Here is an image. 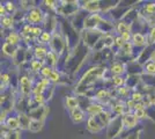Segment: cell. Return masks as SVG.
<instances>
[{"label": "cell", "mask_w": 155, "mask_h": 139, "mask_svg": "<svg viewBox=\"0 0 155 139\" xmlns=\"http://www.w3.org/2000/svg\"><path fill=\"white\" fill-rule=\"evenodd\" d=\"M109 66L105 65H93L84 71L74 86L73 92L75 95H84L91 89H98L104 87V73Z\"/></svg>", "instance_id": "obj_1"}, {"label": "cell", "mask_w": 155, "mask_h": 139, "mask_svg": "<svg viewBox=\"0 0 155 139\" xmlns=\"http://www.w3.org/2000/svg\"><path fill=\"white\" fill-rule=\"evenodd\" d=\"M89 55H91V50L81 41L79 43V45L68 53L63 73L65 75H68V77H74L79 72L80 67L84 64L86 58Z\"/></svg>", "instance_id": "obj_2"}, {"label": "cell", "mask_w": 155, "mask_h": 139, "mask_svg": "<svg viewBox=\"0 0 155 139\" xmlns=\"http://www.w3.org/2000/svg\"><path fill=\"white\" fill-rule=\"evenodd\" d=\"M81 9V2L80 1H59L57 9H56V14L57 16L64 18V19H70L74 14H77L79 11Z\"/></svg>", "instance_id": "obj_3"}, {"label": "cell", "mask_w": 155, "mask_h": 139, "mask_svg": "<svg viewBox=\"0 0 155 139\" xmlns=\"http://www.w3.org/2000/svg\"><path fill=\"white\" fill-rule=\"evenodd\" d=\"M48 46H49V50H50V51L54 52L57 56H59V57H61V56L68 50V49H67V45H66V41H65L63 34L60 33L59 28L56 33H53L52 38Z\"/></svg>", "instance_id": "obj_4"}, {"label": "cell", "mask_w": 155, "mask_h": 139, "mask_svg": "<svg viewBox=\"0 0 155 139\" xmlns=\"http://www.w3.org/2000/svg\"><path fill=\"white\" fill-rule=\"evenodd\" d=\"M125 130L123 122V116H116L112 117V119L110 121L109 125L105 127V134L108 139H115L118 136H120L123 131Z\"/></svg>", "instance_id": "obj_5"}, {"label": "cell", "mask_w": 155, "mask_h": 139, "mask_svg": "<svg viewBox=\"0 0 155 139\" xmlns=\"http://www.w3.org/2000/svg\"><path fill=\"white\" fill-rule=\"evenodd\" d=\"M32 89H34V80L31 75L28 74H20L19 77V95L22 98L29 99L32 96Z\"/></svg>", "instance_id": "obj_6"}, {"label": "cell", "mask_w": 155, "mask_h": 139, "mask_svg": "<svg viewBox=\"0 0 155 139\" xmlns=\"http://www.w3.org/2000/svg\"><path fill=\"white\" fill-rule=\"evenodd\" d=\"M104 36L102 31H100L98 29H84L81 33V41L84 42L86 45L88 46L91 50L95 46L98 41Z\"/></svg>", "instance_id": "obj_7"}, {"label": "cell", "mask_w": 155, "mask_h": 139, "mask_svg": "<svg viewBox=\"0 0 155 139\" xmlns=\"http://www.w3.org/2000/svg\"><path fill=\"white\" fill-rule=\"evenodd\" d=\"M46 13L39 6L30 9L26 15V23L30 26H42V23L45 20Z\"/></svg>", "instance_id": "obj_8"}, {"label": "cell", "mask_w": 155, "mask_h": 139, "mask_svg": "<svg viewBox=\"0 0 155 139\" xmlns=\"http://www.w3.org/2000/svg\"><path fill=\"white\" fill-rule=\"evenodd\" d=\"M88 15H89V13L81 8L77 14H74L73 16H71L68 19V21L71 22L72 26L74 27V29L81 34L84 30V21H86Z\"/></svg>", "instance_id": "obj_9"}, {"label": "cell", "mask_w": 155, "mask_h": 139, "mask_svg": "<svg viewBox=\"0 0 155 139\" xmlns=\"http://www.w3.org/2000/svg\"><path fill=\"white\" fill-rule=\"evenodd\" d=\"M49 111H50L49 106L48 104H42V106L37 107V108H34L31 110H29L27 114L30 117V119L44 122L45 118L48 117V115H49Z\"/></svg>", "instance_id": "obj_10"}, {"label": "cell", "mask_w": 155, "mask_h": 139, "mask_svg": "<svg viewBox=\"0 0 155 139\" xmlns=\"http://www.w3.org/2000/svg\"><path fill=\"white\" fill-rule=\"evenodd\" d=\"M154 55H155V44H149V45H146L142 49L141 53L139 55V57H138L137 60H138L139 64L145 65L147 61L152 60Z\"/></svg>", "instance_id": "obj_11"}, {"label": "cell", "mask_w": 155, "mask_h": 139, "mask_svg": "<svg viewBox=\"0 0 155 139\" xmlns=\"http://www.w3.org/2000/svg\"><path fill=\"white\" fill-rule=\"evenodd\" d=\"M103 18L104 16L102 13L89 14L84 21V29H97V27L100 26Z\"/></svg>", "instance_id": "obj_12"}, {"label": "cell", "mask_w": 155, "mask_h": 139, "mask_svg": "<svg viewBox=\"0 0 155 139\" xmlns=\"http://www.w3.org/2000/svg\"><path fill=\"white\" fill-rule=\"evenodd\" d=\"M80 2H81V8L89 14L102 12L101 1H98V0H87V1H80Z\"/></svg>", "instance_id": "obj_13"}, {"label": "cell", "mask_w": 155, "mask_h": 139, "mask_svg": "<svg viewBox=\"0 0 155 139\" xmlns=\"http://www.w3.org/2000/svg\"><path fill=\"white\" fill-rule=\"evenodd\" d=\"M27 52H28V49H26L25 46L20 45L16 50V53L14 55V57L12 58V63H13V66L19 68L22 64H25L27 61Z\"/></svg>", "instance_id": "obj_14"}, {"label": "cell", "mask_w": 155, "mask_h": 139, "mask_svg": "<svg viewBox=\"0 0 155 139\" xmlns=\"http://www.w3.org/2000/svg\"><path fill=\"white\" fill-rule=\"evenodd\" d=\"M86 127L91 133H97L100 132L102 129H104V126L102 125V123L100 122V119H98L97 116H89V117H87Z\"/></svg>", "instance_id": "obj_15"}, {"label": "cell", "mask_w": 155, "mask_h": 139, "mask_svg": "<svg viewBox=\"0 0 155 139\" xmlns=\"http://www.w3.org/2000/svg\"><path fill=\"white\" fill-rule=\"evenodd\" d=\"M126 65V75H142L143 66L138 63V60H131Z\"/></svg>", "instance_id": "obj_16"}, {"label": "cell", "mask_w": 155, "mask_h": 139, "mask_svg": "<svg viewBox=\"0 0 155 139\" xmlns=\"http://www.w3.org/2000/svg\"><path fill=\"white\" fill-rule=\"evenodd\" d=\"M123 122H124V126L126 130H134L139 123V119L137 118V116L133 113H127L123 115Z\"/></svg>", "instance_id": "obj_17"}, {"label": "cell", "mask_w": 155, "mask_h": 139, "mask_svg": "<svg viewBox=\"0 0 155 139\" xmlns=\"http://www.w3.org/2000/svg\"><path fill=\"white\" fill-rule=\"evenodd\" d=\"M109 71L112 74V77L118 75H126V65L120 61H114L109 65Z\"/></svg>", "instance_id": "obj_18"}, {"label": "cell", "mask_w": 155, "mask_h": 139, "mask_svg": "<svg viewBox=\"0 0 155 139\" xmlns=\"http://www.w3.org/2000/svg\"><path fill=\"white\" fill-rule=\"evenodd\" d=\"M32 51H34V58L35 59L42 60V61H45L46 56L49 53V46L48 45H42V44H37L32 48Z\"/></svg>", "instance_id": "obj_19"}, {"label": "cell", "mask_w": 155, "mask_h": 139, "mask_svg": "<svg viewBox=\"0 0 155 139\" xmlns=\"http://www.w3.org/2000/svg\"><path fill=\"white\" fill-rule=\"evenodd\" d=\"M105 109L107 108H105L104 104L98 103L96 101H93L91 103V106L86 109V114H87V117H89V116H98Z\"/></svg>", "instance_id": "obj_20"}, {"label": "cell", "mask_w": 155, "mask_h": 139, "mask_svg": "<svg viewBox=\"0 0 155 139\" xmlns=\"http://www.w3.org/2000/svg\"><path fill=\"white\" fill-rule=\"evenodd\" d=\"M86 111H84V109H81L80 107H78L75 109H73L70 111V117H71L72 122L74 123V124H80V123H82L86 118Z\"/></svg>", "instance_id": "obj_21"}, {"label": "cell", "mask_w": 155, "mask_h": 139, "mask_svg": "<svg viewBox=\"0 0 155 139\" xmlns=\"http://www.w3.org/2000/svg\"><path fill=\"white\" fill-rule=\"evenodd\" d=\"M5 42L13 44L15 46H20L22 43V36L20 35V33L15 31V30H9L8 34L5 36Z\"/></svg>", "instance_id": "obj_22"}, {"label": "cell", "mask_w": 155, "mask_h": 139, "mask_svg": "<svg viewBox=\"0 0 155 139\" xmlns=\"http://www.w3.org/2000/svg\"><path fill=\"white\" fill-rule=\"evenodd\" d=\"M141 84V75H126L125 80V86L129 88L130 91H136L138 86Z\"/></svg>", "instance_id": "obj_23"}, {"label": "cell", "mask_w": 155, "mask_h": 139, "mask_svg": "<svg viewBox=\"0 0 155 139\" xmlns=\"http://www.w3.org/2000/svg\"><path fill=\"white\" fill-rule=\"evenodd\" d=\"M131 33L132 34V26L127 25L126 22H124L123 20L118 21L115 23V34L118 36H123L124 34Z\"/></svg>", "instance_id": "obj_24"}, {"label": "cell", "mask_w": 155, "mask_h": 139, "mask_svg": "<svg viewBox=\"0 0 155 139\" xmlns=\"http://www.w3.org/2000/svg\"><path fill=\"white\" fill-rule=\"evenodd\" d=\"M1 139H21V132L20 130H9L6 125L1 124Z\"/></svg>", "instance_id": "obj_25"}, {"label": "cell", "mask_w": 155, "mask_h": 139, "mask_svg": "<svg viewBox=\"0 0 155 139\" xmlns=\"http://www.w3.org/2000/svg\"><path fill=\"white\" fill-rule=\"evenodd\" d=\"M131 42L136 48L143 49L145 46L147 45V37H146L145 34H133Z\"/></svg>", "instance_id": "obj_26"}, {"label": "cell", "mask_w": 155, "mask_h": 139, "mask_svg": "<svg viewBox=\"0 0 155 139\" xmlns=\"http://www.w3.org/2000/svg\"><path fill=\"white\" fill-rule=\"evenodd\" d=\"M18 115V118H19V123H20V130H29V125H30V122L31 119L28 116L27 113H19L16 114Z\"/></svg>", "instance_id": "obj_27"}, {"label": "cell", "mask_w": 155, "mask_h": 139, "mask_svg": "<svg viewBox=\"0 0 155 139\" xmlns=\"http://www.w3.org/2000/svg\"><path fill=\"white\" fill-rule=\"evenodd\" d=\"M4 125H6L9 130H13V131L20 130V123H19V118H18V115L8 116L6 119V122L4 123ZM20 131H21V130H20Z\"/></svg>", "instance_id": "obj_28"}, {"label": "cell", "mask_w": 155, "mask_h": 139, "mask_svg": "<svg viewBox=\"0 0 155 139\" xmlns=\"http://www.w3.org/2000/svg\"><path fill=\"white\" fill-rule=\"evenodd\" d=\"M18 48H19V46H15V45H13V44H9V43L4 42V44H2V46H1V50H2V53H4L5 56L13 58L14 55L16 53Z\"/></svg>", "instance_id": "obj_29"}, {"label": "cell", "mask_w": 155, "mask_h": 139, "mask_svg": "<svg viewBox=\"0 0 155 139\" xmlns=\"http://www.w3.org/2000/svg\"><path fill=\"white\" fill-rule=\"evenodd\" d=\"M58 61H59V56H57L54 52L52 51H49L48 56H46V59H45V65L48 66L52 67V68H57V65H58Z\"/></svg>", "instance_id": "obj_30"}, {"label": "cell", "mask_w": 155, "mask_h": 139, "mask_svg": "<svg viewBox=\"0 0 155 139\" xmlns=\"http://www.w3.org/2000/svg\"><path fill=\"white\" fill-rule=\"evenodd\" d=\"M45 66V61H42L38 59H34L30 61V72L32 74H39V72L42 71V68Z\"/></svg>", "instance_id": "obj_31"}, {"label": "cell", "mask_w": 155, "mask_h": 139, "mask_svg": "<svg viewBox=\"0 0 155 139\" xmlns=\"http://www.w3.org/2000/svg\"><path fill=\"white\" fill-rule=\"evenodd\" d=\"M1 29L2 30H13L14 29V20L13 16H4L1 18Z\"/></svg>", "instance_id": "obj_32"}, {"label": "cell", "mask_w": 155, "mask_h": 139, "mask_svg": "<svg viewBox=\"0 0 155 139\" xmlns=\"http://www.w3.org/2000/svg\"><path fill=\"white\" fill-rule=\"evenodd\" d=\"M65 107L68 109V111L78 108L79 107V101H78L77 96H71V95L66 96L65 98Z\"/></svg>", "instance_id": "obj_33"}, {"label": "cell", "mask_w": 155, "mask_h": 139, "mask_svg": "<svg viewBox=\"0 0 155 139\" xmlns=\"http://www.w3.org/2000/svg\"><path fill=\"white\" fill-rule=\"evenodd\" d=\"M75 96L78 98V101H79V107L86 111V109L91 106V103L93 102V100L89 99V98L86 96V95H75Z\"/></svg>", "instance_id": "obj_34"}, {"label": "cell", "mask_w": 155, "mask_h": 139, "mask_svg": "<svg viewBox=\"0 0 155 139\" xmlns=\"http://www.w3.org/2000/svg\"><path fill=\"white\" fill-rule=\"evenodd\" d=\"M43 125H44V122H42V121H34V119H31L30 125H29V131L32 132V133H37V132H39V131H42Z\"/></svg>", "instance_id": "obj_35"}, {"label": "cell", "mask_w": 155, "mask_h": 139, "mask_svg": "<svg viewBox=\"0 0 155 139\" xmlns=\"http://www.w3.org/2000/svg\"><path fill=\"white\" fill-rule=\"evenodd\" d=\"M142 131H143V127L142 126H137L134 130H132V131H130L127 133V136H126V138L125 139H140V136H141Z\"/></svg>", "instance_id": "obj_36"}, {"label": "cell", "mask_w": 155, "mask_h": 139, "mask_svg": "<svg viewBox=\"0 0 155 139\" xmlns=\"http://www.w3.org/2000/svg\"><path fill=\"white\" fill-rule=\"evenodd\" d=\"M115 35L116 34H108L103 37L105 49H112L115 45Z\"/></svg>", "instance_id": "obj_37"}, {"label": "cell", "mask_w": 155, "mask_h": 139, "mask_svg": "<svg viewBox=\"0 0 155 139\" xmlns=\"http://www.w3.org/2000/svg\"><path fill=\"white\" fill-rule=\"evenodd\" d=\"M125 80H126V75H118V77H112V85L115 88H119L122 86H125Z\"/></svg>", "instance_id": "obj_38"}, {"label": "cell", "mask_w": 155, "mask_h": 139, "mask_svg": "<svg viewBox=\"0 0 155 139\" xmlns=\"http://www.w3.org/2000/svg\"><path fill=\"white\" fill-rule=\"evenodd\" d=\"M36 6H37L36 1H20V9L25 11L26 13H28L30 9L35 8Z\"/></svg>", "instance_id": "obj_39"}, {"label": "cell", "mask_w": 155, "mask_h": 139, "mask_svg": "<svg viewBox=\"0 0 155 139\" xmlns=\"http://www.w3.org/2000/svg\"><path fill=\"white\" fill-rule=\"evenodd\" d=\"M2 5L5 6L7 15H9V16H13L14 13L18 11V8H16V6H15V2H13V1H5Z\"/></svg>", "instance_id": "obj_40"}, {"label": "cell", "mask_w": 155, "mask_h": 139, "mask_svg": "<svg viewBox=\"0 0 155 139\" xmlns=\"http://www.w3.org/2000/svg\"><path fill=\"white\" fill-rule=\"evenodd\" d=\"M143 66V73L146 74H150V75H155V63L153 60H149L147 61Z\"/></svg>", "instance_id": "obj_41"}, {"label": "cell", "mask_w": 155, "mask_h": 139, "mask_svg": "<svg viewBox=\"0 0 155 139\" xmlns=\"http://www.w3.org/2000/svg\"><path fill=\"white\" fill-rule=\"evenodd\" d=\"M146 111H147V118L150 119L155 124V103H150L149 106L146 107Z\"/></svg>", "instance_id": "obj_42"}, {"label": "cell", "mask_w": 155, "mask_h": 139, "mask_svg": "<svg viewBox=\"0 0 155 139\" xmlns=\"http://www.w3.org/2000/svg\"><path fill=\"white\" fill-rule=\"evenodd\" d=\"M57 86V85H54V84H52V85H50L49 87H46L45 91H44V93H43V96H44V99H45V101L48 102L49 100H51L52 95H53V92H54V87Z\"/></svg>", "instance_id": "obj_43"}, {"label": "cell", "mask_w": 155, "mask_h": 139, "mask_svg": "<svg viewBox=\"0 0 155 139\" xmlns=\"http://www.w3.org/2000/svg\"><path fill=\"white\" fill-rule=\"evenodd\" d=\"M131 99L133 100L134 102H137V103H140V102H142V100H143V98H145V95L142 94L141 92H139V91H133V92L131 93V96H130Z\"/></svg>", "instance_id": "obj_44"}, {"label": "cell", "mask_w": 155, "mask_h": 139, "mask_svg": "<svg viewBox=\"0 0 155 139\" xmlns=\"http://www.w3.org/2000/svg\"><path fill=\"white\" fill-rule=\"evenodd\" d=\"M53 70H54V68H52V67L45 65V66L42 68V71L39 72V77H41V78H48V79H49V77L51 75V73Z\"/></svg>", "instance_id": "obj_45"}, {"label": "cell", "mask_w": 155, "mask_h": 139, "mask_svg": "<svg viewBox=\"0 0 155 139\" xmlns=\"http://www.w3.org/2000/svg\"><path fill=\"white\" fill-rule=\"evenodd\" d=\"M133 114L136 115L137 118L139 119V121L147 118V111H146V109H138V110H134Z\"/></svg>", "instance_id": "obj_46"}, {"label": "cell", "mask_w": 155, "mask_h": 139, "mask_svg": "<svg viewBox=\"0 0 155 139\" xmlns=\"http://www.w3.org/2000/svg\"><path fill=\"white\" fill-rule=\"evenodd\" d=\"M124 103H125V106L127 107V109H130L131 111H133V110H134V108H136V106H137V102H134L131 98L125 100V101H124Z\"/></svg>", "instance_id": "obj_47"}, {"label": "cell", "mask_w": 155, "mask_h": 139, "mask_svg": "<svg viewBox=\"0 0 155 139\" xmlns=\"http://www.w3.org/2000/svg\"><path fill=\"white\" fill-rule=\"evenodd\" d=\"M0 13H1V18H4V16H7V12H6V8L5 6L1 4V7H0Z\"/></svg>", "instance_id": "obj_48"}, {"label": "cell", "mask_w": 155, "mask_h": 139, "mask_svg": "<svg viewBox=\"0 0 155 139\" xmlns=\"http://www.w3.org/2000/svg\"><path fill=\"white\" fill-rule=\"evenodd\" d=\"M152 60H153V61H154V63H155V55H154V56H153V58H152Z\"/></svg>", "instance_id": "obj_49"}]
</instances>
